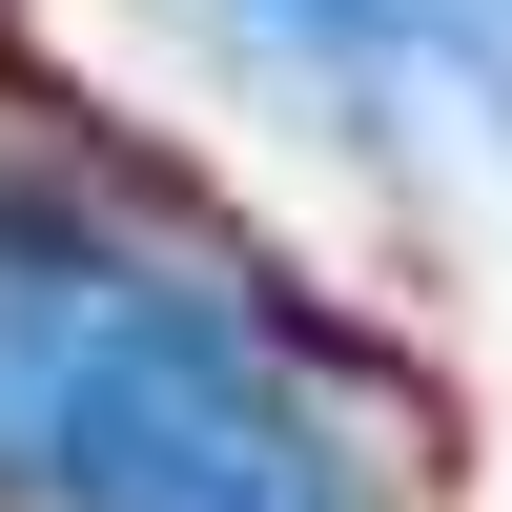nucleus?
Segmentation results:
<instances>
[{"label": "nucleus", "mask_w": 512, "mask_h": 512, "mask_svg": "<svg viewBox=\"0 0 512 512\" xmlns=\"http://www.w3.org/2000/svg\"><path fill=\"white\" fill-rule=\"evenodd\" d=\"M0 512H369V451L267 308L0 205Z\"/></svg>", "instance_id": "nucleus-1"}, {"label": "nucleus", "mask_w": 512, "mask_h": 512, "mask_svg": "<svg viewBox=\"0 0 512 512\" xmlns=\"http://www.w3.org/2000/svg\"><path fill=\"white\" fill-rule=\"evenodd\" d=\"M287 21H308V41H369V62H410V41H431V0H287Z\"/></svg>", "instance_id": "nucleus-2"}]
</instances>
